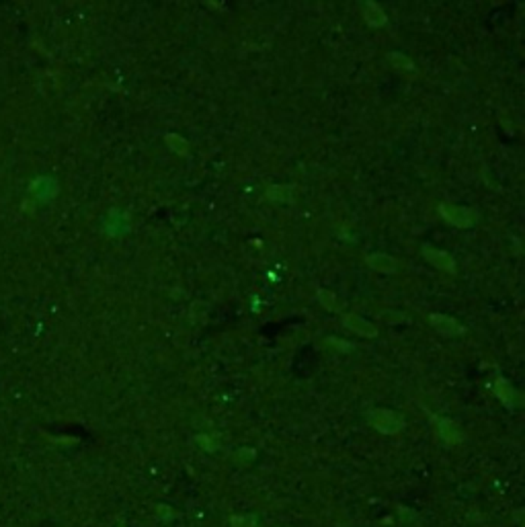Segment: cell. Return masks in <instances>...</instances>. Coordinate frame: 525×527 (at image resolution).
Here are the masks:
<instances>
[{"mask_svg":"<svg viewBox=\"0 0 525 527\" xmlns=\"http://www.w3.org/2000/svg\"><path fill=\"white\" fill-rule=\"evenodd\" d=\"M195 441H197V443H199L205 452H215V450L220 447V445L215 443V439L212 437V435H197V437H195Z\"/></svg>","mask_w":525,"mask_h":527,"instance_id":"18","label":"cell"},{"mask_svg":"<svg viewBox=\"0 0 525 527\" xmlns=\"http://www.w3.org/2000/svg\"><path fill=\"white\" fill-rule=\"evenodd\" d=\"M421 255H423V259L431 263L435 269H439V271H445V273H455V261L454 257L450 255V253H445V250H441V248H435L433 244H423L421 246Z\"/></svg>","mask_w":525,"mask_h":527,"instance_id":"3","label":"cell"},{"mask_svg":"<svg viewBox=\"0 0 525 527\" xmlns=\"http://www.w3.org/2000/svg\"><path fill=\"white\" fill-rule=\"evenodd\" d=\"M367 423L384 435H396L405 429V417L390 408H372L367 412Z\"/></svg>","mask_w":525,"mask_h":527,"instance_id":"1","label":"cell"},{"mask_svg":"<svg viewBox=\"0 0 525 527\" xmlns=\"http://www.w3.org/2000/svg\"><path fill=\"white\" fill-rule=\"evenodd\" d=\"M316 298H318V302H320V306L322 308H327L329 312H336L339 310V300H336V296H334L333 291H329V289H318V293H316Z\"/></svg>","mask_w":525,"mask_h":527,"instance_id":"13","label":"cell"},{"mask_svg":"<svg viewBox=\"0 0 525 527\" xmlns=\"http://www.w3.org/2000/svg\"><path fill=\"white\" fill-rule=\"evenodd\" d=\"M435 427H437L439 437L443 439V443L448 445H457L464 441V433L452 419H435Z\"/></svg>","mask_w":525,"mask_h":527,"instance_id":"7","label":"cell"},{"mask_svg":"<svg viewBox=\"0 0 525 527\" xmlns=\"http://www.w3.org/2000/svg\"><path fill=\"white\" fill-rule=\"evenodd\" d=\"M156 515H158V519H160V521H165V523H168V521L175 517L172 509L167 507V504H158V507H156Z\"/></svg>","mask_w":525,"mask_h":527,"instance_id":"20","label":"cell"},{"mask_svg":"<svg viewBox=\"0 0 525 527\" xmlns=\"http://www.w3.org/2000/svg\"><path fill=\"white\" fill-rule=\"evenodd\" d=\"M343 324H345V329H349L351 333L363 336V338H376L378 336V326L372 324L369 320L358 316V314H345Z\"/></svg>","mask_w":525,"mask_h":527,"instance_id":"5","label":"cell"},{"mask_svg":"<svg viewBox=\"0 0 525 527\" xmlns=\"http://www.w3.org/2000/svg\"><path fill=\"white\" fill-rule=\"evenodd\" d=\"M437 212L448 224H452L455 228H474L478 224V212L472 208H460L454 203H439Z\"/></svg>","mask_w":525,"mask_h":527,"instance_id":"2","label":"cell"},{"mask_svg":"<svg viewBox=\"0 0 525 527\" xmlns=\"http://www.w3.org/2000/svg\"><path fill=\"white\" fill-rule=\"evenodd\" d=\"M259 519H257V515H253V513H248V515H234V517H230V527H257Z\"/></svg>","mask_w":525,"mask_h":527,"instance_id":"14","label":"cell"},{"mask_svg":"<svg viewBox=\"0 0 525 527\" xmlns=\"http://www.w3.org/2000/svg\"><path fill=\"white\" fill-rule=\"evenodd\" d=\"M429 322L431 326L439 333L441 336H460L464 335V326L455 320L454 316H448V314H437L433 312L429 314Z\"/></svg>","mask_w":525,"mask_h":527,"instance_id":"4","label":"cell"},{"mask_svg":"<svg viewBox=\"0 0 525 527\" xmlns=\"http://www.w3.org/2000/svg\"><path fill=\"white\" fill-rule=\"evenodd\" d=\"M165 144L168 146V150L177 156H187L189 154V142L185 138H181L179 134H167L165 136Z\"/></svg>","mask_w":525,"mask_h":527,"instance_id":"12","label":"cell"},{"mask_svg":"<svg viewBox=\"0 0 525 527\" xmlns=\"http://www.w3.org/2000/svg\"><path fill=\"white\" fill-rule=\"evenodd\" d=\"M365 265L372 269V271H378V273H396L398 271V261L386 253H372L365 257Z\"/></svg>","mask_w":525,"mask_h":527,"instance_id":"8","label":"cell"},{"mask_svg":"<svg viewBox=\"0 0 525 527\" xmlns=\"http://www.w3.org/2000/svg\"><path fill=\"white\" fill-rule=\"evenodd\" d=\"M327 343H329L331 347H334L336 351H341V353H351V351H353V343H349V341H341V338L331 336V338H327Z\"/></svg>","mask_w":525,"mask_h":527,"instance_id":"17","label":"cell"},{"mask_svg":"<svg viewBox=\"0 0 525 527\" xmlns=\"http://www.w3.org/2000/svg\"><path fill=\"white\" fill-rule=\"evenodd\" d=\"M296 197V189L291 185H271L267 189V199L273 201V203H284V205H289Z\"/></svg>","mask_w":525,"mask_h":527,"instance_id":"11","label":"cell"},{"mask_svg":"<svg viewBox=\"0 0 525 527\" xmlns=\"http://www.w3.org/2000/svg\"><path fill=\"white\" fill-rule=\"evenodd\" d=\"M495 394H497V398H499L507 408H517L524 405L521 394L511 386V382H507L505 378H499V380L495 382Z\"/></svg>","mask_w":525,"mask_h":527,"instance_id":"6","label":"cell"},{"mask_svg":"<svg viewBox=\"0 0 525 527\" xmlns=\"http://www.w3.org/2000/svg\"><path fill=\"white\" fill-rule=\"evenodd\" d=\"M234 457H236V462H240V464H253L255 457H257V452L253 447H242V450L236 452Z\"/></svg>","mask_w":525,"mask_h":527,"instance_id":"19","label":"cell"},{"mask_svg":"<svg viewBox=\"0 0 525 527\" xmlns=\"http://www.w3.org/2000/svg\"><path fill=\"white\" fill-rule=\"evenodd\" d=\"M208 316V304L205 302H197L191 306V320L193 322H203Z\"/></svg>","mask_w":525,"mask_h":527,"instance_id":"16","label":"cell"},{"mask_svg":"<svg viewBox=\"0 0 525 527\" xmlns=\"http://www.w3.org/2000/svg\"><path fill=\"white\" fill-rule=\"evenodd\" d=\"M380 318H382L384 322H388V324H403V322H408V318H406L403 312H394V310H386L380 314Z\"/></svg>","mask_w":525,"mask_h":527,"instance_id":"15","label":"cell"},{"mask_svg":"<svg viewBox=\"0 0 525 527\" xmlns=\"http://www.w3.org/2000/svg\"><path fill=\"white\" fill-rule=\"evenodd\" d=\"M388 62L394 66V70H400L406 76H417V66H415V62L403 53V51H390L388 53Z\"/></svg>","mask_w":525,"mask_h":527,"instance_id":"10","label":"cell"},{"mask_svg":"<svg viewBox=\"0 0 525 527\" xmlns=\"http://www.w3.org/2000/svg\"><path fill=\"white\" fill-rule=\"evenodd\" d=\"M363 19H365V23L369 25V27H374V29H380V27L388 23V17H386L384 8L380 4H376V2H365V6H363Z\"/></svg>","mask_w":525,"mask_h":527,"instance_id":"9","label":"cell"}]
</instances>
